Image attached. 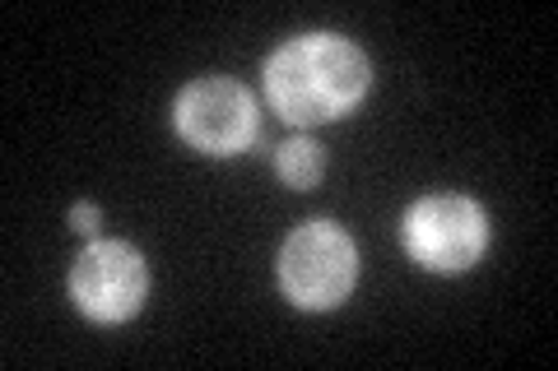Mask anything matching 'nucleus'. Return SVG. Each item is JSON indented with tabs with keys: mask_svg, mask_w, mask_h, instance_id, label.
I'll list each match as a JSON object with an SVG mask.
<instances>
[{
	"mask_svg": "<svg viewBox=\"0 0 558 371\" xmlns=\"http://www.w3.org/2000/svg\"><path fill=\"white\" fill-rule=\"evenodd\" d=\"M368 88V57L340 33H303L266 61V98L289 126H322L354 112Z\"/></svg>",
	"mask_w": 558,
	"mask_h": 371,
	"instance_id": "f257e3e1",
	"label": "nucleus"
},
{
	"mask_svg": "<svg viewBox=\"0 0 558 371\" xmlns=\"http://www.w3.org/2000/svg\"><path fill=\"white\" fill-rule=\"evenodd\" d=\"M359 284V246L330 219L299 223L279 246V288L293 307L330 311Z\"/></svg>",
	"mask_w": 558,
	"mask_h": 371,
	"instance_id": "f03ea898",
	"label": "nucleus"
},
{
	"mask_svg": "<svg viewBox=\"0 0 558 371\" xmlns=\"http://www.w3.org/2000/svg\"><path fill=\"white\" fill-rule=\"evenodd\" d=\"M405 251L433 274H465L488 246V219L470 196H424L405 214Z\"/></svg>",
	"mask_w": 558,
	"mask_h": 371,
	"instance_id": "7ed1b4c3",
	"label": "nucleus"
},
{
	"mask_svg": "<svg viewBox=\"0 0 558 371\" xmlns=\"http://www.w3.org/2000/svg\"><path fill=\"white\" fill-rule=\"evenodd\" d=\"M172 121H178V135L191 149L215 153V158L252 149V139L260 131L256 98L238 79H223V75L191 79L178 94V102H172Z\"/></svg>",
	"mask_w": 558,
	"mask_h": 371,
	"instance_id": "20e7f679",
	"label": "nucleus"
},
{
	"mask_svg": "<svg viewBox=\"0 0 558 371\" xmlns=\"http://www.w3.org/2000/svg\"><path fill=\"white\" fill-rule=\"evenodd\" d=\"M70 297L98 325H126L149 297L145 256L131 242H89L70 270Z\"/></svg>",
	"mask_w": 558,
	"mask_h": 371,
	"instance_id": "39448f33",
	"label": "nucleus"
},
{
	"mask_svg": "<svg viewBox=\"0 0 558 371\" xmlns=\"http://www.w3.org/2000/svg\"><path fill=\"white\" fill-rule=\"evenodd\" d=\"M275 172L284 176L293 190H307V186H317V182H322L326 153H322L317 139L299 135V139H289V145H279V153H275Z\"/></svg>",
	"mask_w": 558,
	"mask_h": 371,
	"instance_id": "423d86ee",
	"label": "nucleus"
},
{
	"mask_svg": "<svg viewBox=\"0 0 558 371\" xmlns=\"http://www.w3.org/2000/svg\"><path fill=\"white\" fill-rule=\"evenodd\" d=\"M98 223H102V209H98V205H89V200H80L75 209H70V227H75V233H84V237H94V233H98Z\"/></svg>",
	"mask_w": 558,
	"mask_h": 371,
	"instance_id": "0eeeda50",
	"label": "nucleus"
}]
</instances>
